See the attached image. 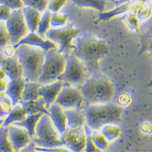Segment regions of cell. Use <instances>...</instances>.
Masks as SVG:
<instances>
[{"label": "cell", "mask_w": 152, "mask_h": 152, "mask_svg": "<svg viewBox=\"0 0 152 152\" xmlns=\"http://www.w3.org/2000/svg\"><path fill=\"white\" fill-rule=\"evenodd\" d=\"M73 45L71 53L83 62L90 73H98L99 61L108 53L107 42L91 32H83L75 39Z\"/></svg>", "instance_id": "obj_1"}, {"label": "cell", "mask_w": 152, "mask_h": 152, "mask_svg": "<svg viewBox=\"0 0 152 152\" xmlns=\"http://www.w3.org/2000/svg\"><path fill=\"white\" fill-rule=\"evenodd\" d=\"M87 104H97L111 102L115 93L114 85L103 74L94 73L79 88Z\"/></svg>", "instance_id": "obj_2"}, {"label": "cell", "mask_w": 152, "mask_h": 152, "mask_svg": "<svg viewBox=\"0 0 152 152\" xmlns=\"http://www.w3.org/2000/svg\"><path fill=\"white\" fill-rule=\"evenodd\" d=\"M15 55L23 67L25 80L37 82L42 72L45 51L39 47L23 44L15 48Z\"/></svg>", "instance_id": "obj_3"}, {"label": "cell", "mask_w": 152, "mask_h": 152, "mask_svg": "<svg viewBox=\"0 0 152 152\" xmlns=\"http://www.w3.org/2000/svg\"><path fill=\"white\" fill-rule=\"evenodd\" d=\"M86 124L93 130H99L108 124H117L121 121L123 109L112 102L97 104H87L84 108Z\"/></svg>", "instance_id": "obj_4"}, {"label": "cell", "mask_w": 152, "mask_h": 152, "mask_svg": "<svg viewBox=\"0 0 152 152\" xmlns=\"http://www.w3.org/2000/svg\"><path fill=\"white\" fill-rule=\"evenodd\" d=\"M61 134L54 126L49 114L43 113L36 126L35 134L31 138L37 146L42 147H59L63 146Z\"/></svg>", "instance_id": "obj_5"}, {"label": "cell", "mask_w": 152, "mask_h": 152, "mask_svg": "<svg viewBox=\"0 0 152 152\" xmlns=\"http://www.w3.org/2000/svg\"><path fill=\"white\" fill-rule=\"evenodd\" d=\"M66 63V56L59 53L57 48L46 51L42 72L37 82L44 85L58 80L64 72Z\"/></svg>", "instance_id": "obj_6"}, {"label": "cell", "mask_w": 152, "mask_h": 152, "mask_svg": "<svg viewBox=\"0 0 152 152\" xmlns=\"http://www.w3.org/2000/svg\"><path fill=\"white\" fill-rule=\"evenodd\" d=\"M66 58V68L63 74L58 79L64 83V85L73 86L79 88L88 79V74L90 73L83 64L77 57L70 53Z\"/></svg>", "instance_id": "obj_7"}, {"label": "cell", "mask_w": 152, "mask_h": 152, "mask_svg": "<svg viewBox=\"0 0 152 152\" xmlns=\"http://www.w3.org/2000/svg\"><path fill=\"white\" fill-rule=\"evenodd\" d=\"M80 33V30L75 27L74 23H68L61 28L49 29L45 33V37L58 45V51L66 57L71 53L74 49L73 40L78 37Z\"/></svg>", "instance_id": "obj_8"}, {"label": "cell", "mask_w": 152, "mask_h": 152, "mask_svg": "<svg viewBox=\"0 0 152 152\" xmlns=\"http://www.w3.org/2000/svg\"><path fill=\"white\" fill-rule=\"evenodd\" d=\"M7 28L10 35L11 44L15 46L22 38L28 34V28L24 19L22 9L12 10L11 15L6 21Z\"/></svg>", "instance_id": "obj_9"}, {"label": "cell", "mask_w": 152, "mask_h": 152, "mask_svg": "<svg viewBox=\"0 0 152 152\" xmlns=\"http://www.w3.org/2000/svg\"><path fill=\"white\" fill-rule=\"evenodd\" d=\"M58 103L61 108L66 109L82 108L84 103V98L80 89L73 86L64 85L63 88L56 98Z\"/></svg>", "instance_id": "obj_10"}, {"label": "cell", "mask_w": 152, "mask_h": 152, "mask_svg": "<svg viewBox=\"0 0 152 152\" xmlns=\"http://www.w3.org/2000/svg\"><path fill=\"white\" fill-rule=\"evenodd\" d=\"M61 140L63 146L72 151H83L86 146V134L83 126L77 128L67 127L61 134Z\"/></svg>", "instance_id": "obj_11"}, {"label": "cell", "mask_w": 152, "mask_h": 152, "mask_svg": "<svg viewBox=\"0 0 152 152\" xmlns=\"http://www.w3.org/2000/svg\"><path fill=\"white\" fill-rule=\"evenodd\" d=\"M0 67L6 71L7 75H8L10 79L23 77V67L15 54L12 57H7L0 52Z\"/></svg>", "instance_id": "obj_12"}, {"label": "cell", "mask_w": 152, "mask_h": 152, "mask_svg": "<svg viewBox=\"0 0 152 152\" xmlns=\"http://www.w3.org/2000/svg\"><path fill=\"white\" fill-rule=\"evenodd\" d=\"M8 135L14 151H20L31 142V137L26 129L20 126L11 124L8 126Z\"/></svg>", "instance_id": "obj_13"}, {"label": "cell", "mask_w": 152, "mask_h": 152, "mask_svg": "<svg viewBox=\"0 0 152 152\" xmlns=\"http://www.w3.org/2000/svg\"><path fill=\"white\" fill-rule=\"evenodd\" d=\"M64 86V83L60 79H58L54 82L48 84L41 85L39 88V95L43 97L45 101L47 108H49L52 104L55 102L56 98L61 91Z\"/></svg>", "instance_id": "obj_14"}, {"label": "cell", "mask_w": 152, "mask_h": 152, "mask_svg": "<svg viewBox=\"0 0 152 152\" xmlns=\"http://www.w3.org/2000/svg\"><path fill=\"white\" fill-rule=\"evenodd\" d=\"M23 44L39 47V48H41L43 50H45V52L48 51V50L57 48L55 42H53V41H51L50 39L45 40V39H43V37H40L36 32H30V33H28L26 37L22 38L20 41H19L17 44L14 46V48L15 49L17 46Z\"/></svg>", "instance_id": "obj_15"}, {"label": "cell", "mask_w": 152, "mask_h": 152, "mask_svg": "<svg viewBox=\"0 0 152 152\" xmlns=\"http://www.w3.org/2000/svg\"><path fill=\"white\" fill-rule=\"evenodd\" d=\"M51 119L53 121L54 126L60 134H62L67 128L66 117L62 110V108L58 103L54 102L48 108Z\"/></svg>", "instance_id": "obj_16"}, {"label": "cell", "mask_w": 152, "mask_h": 152, "mask_svg": "<svg viewBox=\"0 0 152 152\" xmlns=\"http://www.w3.org/2000/svg\"><path fill=\"white\" fill-rule=\"evenodd\" d=\"M25 83H26L25 79L23 77H21L18 79H11V82L7 85L6 94L10 97L12 106L16 105L20 101L21 95Z\"/></svg>", "instance_id": "obj_17"}, {"label": "cell", "mask_w": 152, "mask_h": 152, "mask_svg": "<svg viewBox=\"0 0 152 152\" xmlns=\"http://www.w3.org/2000/svg\"><path fill=\"white\" fill-rule=\"evenodd\" d=\"M63 111L66 117L67 127L69 128H77L83 126L86 123V115L83 108H70Z\"/></svg>", "instance_id": "obj_18"}, {"label": "cell", "mask_w": 152, "mask_h": 152, "mask_svg": "<svg viewBox=\"0 0 152 152\" xmlns=\"http://www.w3.org/2000/svg\"><path fill=\"white\" fill-rule=\"evenodd\" d=\"M19 104H20V105L22 106V108H23L27 115L36 114L38 113L50 114L49 109L46 107L45 101L43 99V97L40 96L37 99L28 100V101H23L20 99Z\"/></svg>", "instance_id": "obj_19"}, {"label": "cell", "mask_w": 152, "mask_h": 152, "mask_svg": "<svg viewBox=\"0 0 152 152\" xmlns=\"http://www.w3.org/2000/svg\"><path fill=\"white\" fill-rule=\"evenodd\" d=\"M22 11L30 32H36L41 20V16L40 15V12L37 9L28 6L23 7Z\"/></svg>", "instance_id": "obj_20"}, {"label": "cell", "mask_w": 152, "mask_h": 152, "mask_svg": "<svg viewBox=\"0 0 152 152\" xmlns=\"http://www.w3.org/2000/svg\"><path fill=\"white\" fill-rule=\"evenodd\" d=\"M43 115V113H38L36 114H31V115H27L26 118L21 121H17V122L12 123L13 125L16 126H20L23 127L28 133L30 137L32 138L34 134H35L36 126L37 124L38 121L41 118V117Z\"/></svg>", "instance_id": "obj_21"}, {"label": "cell", "mask_w": 152, "mask_h": 152, "mask_svg": "<svg viewBox=\"0 0 152 152\" xmlns=\"http://www.w3.org/2000/svg\"><path fill=\"white\" fill-rule=\"evenodd\" d=\"M41 86L40 83L30 82L26 81L24 84V88L21 95V100L28 101V100H33L40 97L39 95V88Z\"/></svg>", "instance_id": "obj_22"}, {"label": "cell", "mask_w": 152, "mask_h": 152, "mask_svg": "<svg viewBox=\"0 0 152 152\" xmlns=\"http://www.w3.org/2000/svg\"><path fill=\"white\" fill-rule=\"evenodd\" d=\"M26 117L27 114L22 108V106L20 104H16L14 106V108H12V111L10 112V113L7 115V117L4 120L3 126H8L12 123L23 121Z\"/></svg>", "instance_id": "obj_23"}, {"label": "cell", "mask_w": 152, "mask_h": 152, "mask_svg": "<svg viewBox=\"0 0 152 152\" xmlns=\"http://www.w3.org/2000/svg\"><path fill=\"white\" fill-rule=\"evenodd\" d=\"M76 6L79 7H91L97 9L100 12L105 11L106 2L105 0H72Z\"/></svg>", "instance_id": "obj_24"}, {"label": "cell", "mask_w": 152, "mask_h": 152, "mask_svg": "<svg viewBox=\"0 0 152 152\" xmlns=\"http://www.w3.org/2000/svg\"><path fill=\"white\" fill-rule=\"evenodd\" d=\"M52 15H53V12L48 9L45 11V13L41 17V20L37 30V33L41 37H45V33L50 29V20H51Z\"/></svg>", "instance_id": "obj_25"}, {"label": "cell", "mask_w": 152, "mask_h": 152, "mask_svg": "<svg viewBox=\"0 0 152 152\" xmlns=\"http://www.w3.org/2000/svg\"><path fill=\"white\" fill-rule=\"evenodd\" d=\"M14 151L8 135V126H0V152Z\"/></svg>", "instance_id": "obj_26"}, {"label": "cell", "mask_w": 152, "mask_h": 152, "mask_svg": "<svg viewBox=\"0 0 152 152\" xmlns=\"http://www.w3.org/2000/svg\"><path fill=\"white\" fill-rule=\"evenodd\" d=\"M102 127L101 134L105 137L107 141H109V142L116 140L121 134V129L117 126L108 124V125H105Z\"/></svg>", "instance_id": "obj_27"}, {"label": "cell", "mask_w": 152, "mask_h": 152, "mask_svg": "<svg viewBox=\"0 0 152 152\" xmlns=\"http://www.w3.org/2000/svg\"><path fill=\"white\" fill-rule=\"evenodd\" d=\"M91 137L94 144L100 151H105L108 148V142L105 137L97 130H93L91 133Z\"/></svg>", "instance_id": "obj_28"}, {"label": "cell", "mask_w": 152, "mask_h": 152, "mask_svg": "<svg viewBox=\"0 0 152 152\" xmlns=\"http://www.w3.org/2000/svg\"><path fill=\"white\" fill-rule=\"evenodd\" d=\"M8 44H11V41L6 23L0 20V52H3V49Z\"/></svg>", "instance_id": "obj_29"}, {"label": "cell", "mask_w": 152, "mask_h": 152, "mask_svg": "<svg viewBox=\"0 0 152 152\" xmlns=\"http://www.w3.org/2000/svg\"><path fill=\"white\" fill-rule=\"evenodd\" d=\"M122 20L126 22V24L128 25V27L132 31L138 32V30H139V21L137 20L135 13H132V12L126 13L122 16Z\"/></svg>", "instance_id": "obj_30"}, {"label": "cell", "mask_w": 152, "mask_h": 152, "mask_svg": "<svg viewBox=\"0 0 152 152\" xmlns=\"http://www.w3.org/2000/svg\"><path fill=\"white\" fill-rule=\"evenodd\" d=\"M83 128H84L85 134H86V146H85L84 150L85 151H101L100 150L97 148L96 145L94 144L93 141H92V137H91L92 129L86 123L83 125Z\"/></svg>", "instance_id": "obj_31"}, {"label": "cell", "mask_w": 152, "mask_h": 152, "mask_svg": "<svg viewBox=\"0 0 152 152\" xmlns=\"http://www.w3.org/2000/svg\"><path fill=\"white\" fill-rule=\"evenodd\" d=\"M23 6L31 7L40 12H45L47 9L49 0H22Z\"/></svg>", "instance_id": "obj_32"}, {"label": "cell", "mask_w": 152, "mask_h": 152, "mask_svg": "<svg viewBox=\"0 0 152 152\" xmlns=\"http://www.w3.org/2000/svg\"><path fill=\"white\" fill-rule=\"evenodd\" d=\"M12 104L11 99L4 97V96L0 98V118L7 116L10 112L12 111Z\"/></svg>", "instance_id": "obj_33"}, {"label": "cell", "mask_w": 152, "mask_h": 152, "mask_svg": "<svg viewBox=\"0 0 152 152\" xmlns=\"http://www.w3.org/2000/svg\"><path fill=\"white\" fill-rule=\"evenodd\" d=\"M68 17L69 16L67 15H60L57 12L53 13L50 20V25H52L53 27L64 26L67 22Z\"/></svg>", "instance_id": "obj_34"}, {"label": "cell", "mask_w": 152, "mask_h": 152, "mask_svg": "<svg viewBox=\"0 0 152 152\" xmlns=\"http://www.w3.org/2000/svg\"><path fill=\"white\" fill-rule=\"evenodd\" d=\"M151 5L147 6L145 3L143 6L141 7L140 8L137 10L136 16H137V20H138L139 22H142V21L147 20L151 16Z\"/></svg>", "instance_id": "obj_35"}, {"label": "cell", "mask_w": 152, "mask_h": 152, "mask_svg": "<svg viewBox=\"0 0 152 152\" xmlns=\"http://www.w3.org/2000/svg\"><path fill=\"white\" fill-rule=\"evenodd\" d=\"M142 39V50L138 54H142L147 50H151V28L149 29L148 32H146L144 35L141 36Z\"/></svg>", "instance_id": "obj_36"}, {"label": "cell", "mask_w": 152, "mask_h": 152, "mask_svg": "<svg viewBox=\"0 0 152 152\" xmlns=\"http://www.w3.org/2000/svg\"><path fill=\"white\" fill-rule=\"evenodd\" d=\"M0 4L8 7L11 10L22 9L23 3L22 0H0Z\"/></svg>", "instance_id": "obj_37"}, {"label": "cell", "mask_w": 152, "mask_h": 152, "mask_svg": "<svg viewBox=\"0 0 152 152\" xmlns=\"http://www.w3.org/2000/svg\"><path fill=\"white\" fill-rule=\"evenodd\" d=\"M66 1L67 0H50L48 1L47 8L53 13H56L66 3Z\"/></svg>", "instance_id": "obj_38"}, {"label": "cell", "mask_w": 152, "mask_h": 152, "mask_svg": "<svg viewBox=\"0 0 152 152\" xmlns=\"http://www.w3.org/2000/svg\"><path fill=\"white\" fill-rule=\"evenodd\" d=\"M12 10L8 7L0 4V20L7 21L11 15Z\"/></svg>", "instance_id": "obj_39"}, {"label": "cell", "mask_w": 152, "mask_h": 152, "mask_svg": "<svg viewBox=\"0 0 152 152\" xmlns=\"http://www.w3.org/2000/svg\"><path fill=\"white\" fill-rule=\"evenodd\" d=\"M35 151H51V152H66L70 151L69 149H64L62 148V146L59 147H42V146H37L35 147Z\"/></svg>", "instance_id": "obj_40"}, {"label": "cell", "mask_w": 152, "mask_h": 152, "mask_svg": "<svg viewBox=\"0 0 152 152\" xmlns=\"http://www.w3.org/2000/svg\"><path fill=\"white\" fill-rule=\"evenodd\" d=\"M2 53H3L4 55L7 56V57H12V56L15 55V49L12 44H8L7 45H6V47H5L4 49H3Z\"/></svg>", "instance_id": "obj_41"}, {"label": "cell", "mask_w": 152, "mask_h": 152, "mask_svg": "<svg viewBox=\"0 0 152 152\" xmlns=\"http://www.w3.org/2000/svg\"><path fill=\"white\" fill-rule=\"evenodd\" d=\"M36 145L32 141H31L26 146H24L23 148L20 150L21 151H35V147H36Z\"/></svg>", "instance_id": "obj_42"}, {"label": "cell", "mask_w": 152, "mask_h": 152, "mask_svg": "<svg viewBox=\"0 0 152 152\" xmlns=\"http://www.w3.org/2000/svg\"><path fill=\"white\" fill-rule=\"evenodd\" d=\"M7 88V84L3 79H0V91H6Z\"/></svg>", "instance_id": "obj_43"}, {"label": "cell", "mask_w": 152, "mask_h": 152, "mask_svg": "<svg viewBox=\"0 0 152 152\" xmlns=\"http://www.w3.org/2000/svg\"><path fill=\"white\" fill-rule=\"evenodd\" d=\"M7 75L6 71L3 70V68L0 67V79H4V77Z\"/></svg>", "instance_id": "obj_44"}, {"label": "cell", "mask_w": 152, "mask_h": 152, "mask_svg": "<svg viewBox=\"0 0 152 152\" xmlns=\"http://www.w3.org/2000/svg\"><path fill=\"white\" fill-rule=\"evenodd\" d=\"M128 1H130V0H118L117 2H116V3H114L115 5H117V6H118V5H120V4H122V3H126V2H128Z\"/></svg>", "instance_id": "obj_45"}, {"label": "cell", "mask_w": 152, "mask_h": 152, "mask_svg": "<svg viewBox=\"0 0 152 152\" xmlns=\"http://www.w3.org/2000/svg\"><path fill=\"white\" fill-rule=\"evenodd\" d=\"M105 1H109V2H112V3H115L116 2H117L118 0H105Z\"/></svg>", "instance_id": "obj_46"}, {"label": "cell", "mask_w": 152, "mask_h": 152, "mask_svg": "<svg viewBox=\"0 0 152 152\" xmlns=\"http://www.w3.org/2000/svg\"><path fill=\"white\" fill-rule=\"evenodd\" d=\"M3 121H4V120H3V119H0V126H3Z\"/></svg>", "instance_id": "obj_47"}, {"label": "cell", "mask_w": 152, "mask_h": 152, "mask_svg": "<svg viewBox=\"0 0 152 152\" xmlns=\"http://www.w3.org/2000/svg\"><path fill=\"white\" fill-rule=\"evenodd\" d=\"M3 95H4L3 91H0V98H2L3 96Z\"/></svg>", "instance_id": "obj_48"}]
</instances>
